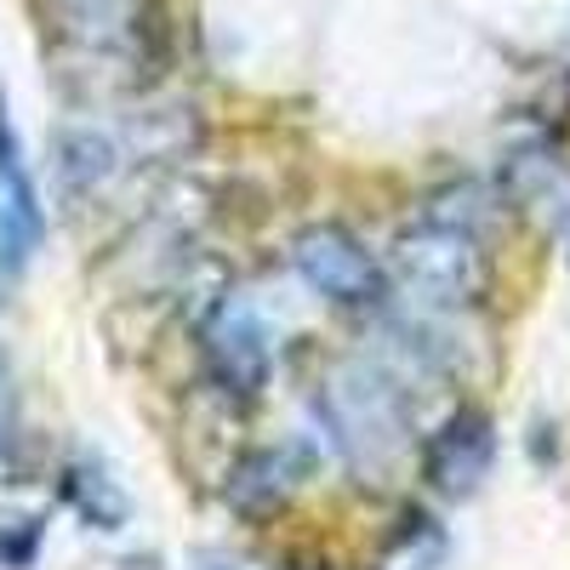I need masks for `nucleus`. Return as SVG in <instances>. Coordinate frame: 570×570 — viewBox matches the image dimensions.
<instances>
[{"instance_id":"6","label":"nucleus","mask_w":570,"mask_h":570,"mask_svg":"<svg viewBox=\"0 0 570 570\" xmlns=\"http://www.w3.org/2000/svg\"><path fill=\"white\" fill-rule=\"evenodd\" d=\"M497 462V422L480 405H456L422 445V480L440 497H468Z\"/></svg>"},{"instance_id":"9","label":"nucleus","mask_w":570,"mask_h":570,"mask_svg":"<svg viewBox=\"0 0 570 570\" xmlns=\"http://www.w3.org/2000/svg\"><path fill=\"white\" fill-rule=\"evenodd\" d=\"M63 497L80 508L86 525H98V531H120L126 525V491L109 480L98 462H69L63 468Z\"/></svg>"},{"instance_id":"1","label":"nucleus","mask_w":570,"mask_h":570,"mask_svg":"<svg viewBox=\"0 0 570 570\" xmlns=\"http://www.w3.org/2000/svg\"><path fill=\"white\" fill-rule=\"evenodd\" d=\"M320 416L331 428L337 456L365 480L389 473L411 451V400L400 376L376 360H343L337 371H325Z\"/></svg>"},{"instance_id":"10","label":"nucleus","mask_w":570,"mask_h":570,"mask_svg":"<svg viewBox=\"0 0 570 570\" xmlns=\"http://www.w3.org/2000/svg\"><path fill=\"white\" fill-rule=\"evenodd\" d=\"M12 445H18V389L7 354H0V462H12Z\"/></svg>"},{"instance_id":"11","label":"nucleus","mask_w":570,"mask_h":570,"mask_svg":"<svg viewBox=\"0 0 570 570\" xmlns=\"http://www.w3.org/2000/svg\"><path fill=\"white\" fill-rule=\"evenodd\" d=\"M195 570H240V564H228V559H217V553H206V559H200Z\"/></svg>"},{"instance_id":"3","label":"nucleus","mask_w":570,"mask_h":570,"mask_svg":"<svg viewBox=\"0 0 570 570\" xmlns=\"http://www.w3.org/2000/svg\"><path fill=\"white\" fill-rule=\"evenodd\" d=\"M292 263L314 292L343 308V314H383L389 308V268L371 257V246L360 234H348L343 223H314L292 240Z\"/></svg>"},{"instance_id":"5","label":"nucleus","mask_w":570,"mask_h":570,"mask_svg":"<svg viewBox=\"0 0 570 570\" xmlns=\"http://www.w3.org/2000/svg\"><path fill=\"white\" fill-rule=\"evenodd\" d=\"M40 240H46V206H40V188H35L23 155H18L7 98H0V303L12 297V285L23 279Z\"/></svg>"},{"instance_id":"4","label":"nucleus","mask_w":570,"mask_h":570,"mask_svg":"<svg viewBox=\"0 0 570 570\" xmlns=\"http://www.w3.org/2000/svg\"><path fill=\"white\" fill-rule=\"evenodd\" d=\"M200 365L228 400H257L268 389V371H274L268 331L240 297H223L200 320Z\"/></svg>"},{"instance_id":"2","label":"nucleus","mask_w":570,"mask_h":570,"mask_svg":"<svg viewBox=\"0 0 570 570\" xmlns=\"http://www.w3.org/2000/svg\"><path fill=\"white\" fill-rule=\"evenodd\" d=\"M394 274L422 314H451L480 303L491 285L480 212H451L445 200H434L394 240Z\"/></svg>"},{"instance_id":"7","label":"nucleus","mask_w":570,"mask_h":570,"mask_svg":"<svg viewBox=\"0 0 570 570\" xmlns=\"http://www.w3.org/2000/svg\"><path fill=\"white\" fill-rule=\"evenodd\" d=\"M308 473V451L303 445H257L246 451L240 462L228 468V508L234 513H246V519H268L285 497L297 491V480Z\"/></svg>"},{"instance_id":"8","label":"nucleus","mask_w":570,"mask_h":570,"mask_svg":"<svg viewBox=\"0 0 570 570\" xmlns=\"http://www.w3.org/2000/svg\"><path fill=\"white\" fill-rule=\"evenodd\" d=\"M115 177V142L104 131H63L58 137V188L63 200L80 206L91 195H104V183Z\"/></svg>"}]
</instances>
